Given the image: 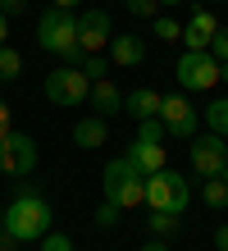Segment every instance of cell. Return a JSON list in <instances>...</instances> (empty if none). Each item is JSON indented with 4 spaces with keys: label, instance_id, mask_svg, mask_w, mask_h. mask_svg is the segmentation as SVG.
Returning <instances> with one entry per match:
<instances>
[{
    "label": "cell",
    "instance_id": "obj_1",
    "mask_svg": "<svg viewBox=\"0 0 228 251\" xmlns=\"http://www.w3.org/2000/svg\"><path fill=\"white\" fill-rule=\"evenodd\" d=\"M5 233L14 242H41L51 233V201L37 192V183L19 178V197L5 210Z\"/></svg>",
    "mask_w": 228,
    "mask_h": 251
},
{
    "label": "cell",
    "instance_id": "obj_2",
    "mask_svg": "<svg viewBox=\"0 0 228 251\" xmlns=\"http://www.w3.org/2000/svg\"><path fill=\"white\" fill-rule=\"evenodd\" d=\"M37 46L41 50H51L64 60V69H82V46H78V14L73 9H46L41 14V23H37Z\"/></svg>",
    "mask_w": 228,
    "mask_h": 251
},
{
    "label": "cell",
    "instance_id": "obj_3",
    "mask_svg": "<svg viewBox=\"0 0 228 251\" xmlns=\"http://www.w3.org/2000/svg\"><path fill=\"white\" fill-rule=\"evenodd\" d=\"M105 201L119 205V210H137V205H146V178L137 174V165L128 155H119L105 165Z\"/></svg>",
    "mask_w": 228,
    "mask_h": 251
},
{
    "label": "cell",
    "instance_id": "obj_4",
    "mask_svg": "<svg viewBox=\"0 0 228 251\" xmlns=\"http://www.w3.org/2000/svg\"><path fill=\"white\" fill-rule=\"evenodd\" d=\"M146 205L151 210H164V215H182L192 205V183L174 169H160L146 178Z\"/></svg>",
    "mask_w": 228,
    "mask_h": 251
},
{
    "label": "cell",
    "instance_id": "obj_5",
    "mask_svg": "<svg viewBox=\"0 0 228 251\" xmlns=\"http://www.w3.org/2000/svg\"><path fill=\"white\" fill-rule=\"evenodd\" d=\"M37 160H41V151H37V142L27 137V132L9 128L5 137H0V174H9V178H27V174L37 169Z\"/></svg>",
    "mask_w": 228,
    "mask_h": 251
},
{
    "label": "cell",
    "instance_id": "obj_6",
    "mask_svg": "<svg viewBox=\"0 0 228 251\" xmlns=\"http://www.w3.org/2000/svg\"><path fill=\"white\" fill-rule=\"evenodd\" d=\"M219 60H215V55H210V50H187V55H182V60H178V87H182V92H210V87H219L224 78H219Z\"/></svg>",
    "mask_w": 228,
    "mask_h": 251
},
{
    "label": "cell",
    "instance_id": "obj_7",
    "mask_svg": "<svg viewBox=\"0 0 228 251\" xmlns=\"http://www.w3.org/2000/svg\"><path fill=\"white\" fill-rule=\"evenodd\" d=\"M187 151H192V169L201 174V178H224V169H228V142L224 137L196 132V137L187 142Z\"/></svg>",
    "mask_w": 228,
    "mask_h": 251
},
{
    "label": "cell",
    "instance_id": "obj_8",
    "mask_svg": "<svg viewBox=\"0 0 228 251\" xmlns=\"http://www.w3.org/2000/svg\"><path fill=\"white\" fill-rule=\"evenodd\" d=\"M46 96H51V105H87L91 82L82 69H55L46 78Z\"/></svg>",
    "mask_w": 228,
    "mask_h": 251
},
{
    "label": "cell",
    "instance_id": "obj_9",
    "mask_svg": "<svg viewBox=\"0 0 228 251\" xmlns=\"http://www.w3.org/2000/svg\"><path fill=\"white\" fill-rule=\"evenodd\" d=\"M160 124L169 128V137L192 142V137H196V110H192V100L182 96V92L164 96V100H160Z\"/></svg>",
    "mask_w": 228,
    "mask_h": 251
},
{
    "label": "cell",
    "instance_id": "obj_10",
    "mask_svg": "<svg viewBox=\"0 0 228 251\" xmlns=\"http://www.w3.org/2000/svg\"><path fill=\"white\" fill-rule=\"evenodd\" d=\"M110 14L105 9H87L82 19H78V46H82V55H101L105 46H110Z\"/></svg>",
    "mask_w": 228,
    "mask_h": 251
},
{
    "label": "cell",
    "instance_id": "obj_11",
    "mask_svg": "<svg viewBox=\"0 0 228 251\" xmlns=\"http://www.w3.org/2000/svg\"><path fill=\"white\" fill-rule=\"evenodd\" d=\"M219 27H224V23L215 19V9L196 5V9H192V19L182 23V46H187V50H210V41H215Z\"/></svg>",
    "mask_w": 228,
    "mask_h": 251
},
{
    "label": "cell",
    "instance_id": "obj_12",
    "mask_svg": "<svg viewBox=\"0 0 228 251\" xmlns=\"http://www.w3.org/2000/svg\"><path fill=\"white\" fill-rule=\"evenodd\" d=\"M142 60H146V41L142 37H132V32L110 37V64L114 69H137Z\"/></svg>",
    "mask_w": 228,
    "mask_h": 251
},
{
    "label": "cell",
    "instance_id": "obj_13",
    "mask_svg": "<svg viewBox=\"0 0 228 251\" xmlns=\"http://www.w3.org/2000/svg\"><path fill=\"white\" fill-rule=\"evenodd\" d=\"M160 92H155V87H132V92L124 96V110L132 114V119L137 124H146V119H160Z\"/></svg>",
    "mask_w": 228,
    "mask_h": 251
},
{
    "label": "cell",
    "instance_id": "obj_14",
    "mask_svg": "<svg viewBox=\"0 0 228 251\" xmlns=\"http://www.w3.org/2000/svg\"><path fill=\"white\" fill-rule=\"evenodd\" d=\"M124 155L137 165V174H142V178H151V174H160V169H169V165H164V146H160V142H132Z\"/></svg>",
    "mask_w": 228,
    "mask_h": 251
},
{
    "label": "cell",
    "instance_id": "obj_15",
    "mask_svg": "<svg viewBox=\"0 0 228 251\" xmlns=\"http://www.w3.org/2000/svg\"><path fill=\"white\" fill-rule=\"evenodd\" d=\"M87 105H91V114H96V119H114V114L124 110V96H119V87L105 78V82H91Z\"/></svg>",
    "mask_w": 228,
    "mask_h": 251
},
{
    "label": "cell",
    "instance_id": "obj_16",
    "mask_svg": "<svg viewBox=\"0 0 228 251\" xmlns=\"http://www.w3.org/2000/svg\"><path fill=\"white\" fill-rule=\"evenodd\" d=\"M105 137H110V128H105V119H96V114H82V119L73 124V142H78L82 151H96Z\"/></svg>",
    "mask_w": 228,
    "mask_h": 251
},
{
    "label": "cell",
    "instance_id": "obj_17",
    "mask_svg": "<svg viewBox=\"0 0 228 251\" xmlns=\"http://www.w3.org/2000/svg\"><path fill=\"white\" fill-rule=\"evenodd\" d=\"M205 124H210V132H215V137L228 142V96H215V100L205 105Z\"/></svg>",
    "mask_w": 228,
    "mask_h": 251
},
{
    "label": "cell",
    "instance_id": "obj_18",
    "mask_svg": "<svg viewBox=\"0 0 228 251\" xmlns=\"http://www.w3.org/2000/svg\"><path fill=\"white\" fill-rule=\"evenodd\" d=\"M178 224H182V219L178 215H164V210H151L146 215V228H151V238H174V233H178Z\"/></svg>",
    "mask_w": 228,
    "mask_h": 251
},
{
    "label": "cell",
    "instance_id": "obj_19",
    "mask_svg": "<svg viewBox=\"0 0 228 251\" xmlns=\"http://www.w3.org/2000/svg\"><path fill=\"white\" fill-rule=\"evenodd\" d=\"M201 201L210 205V210H228V183H224V178H205Z\"/></svg>",
    "mask_w": 228,
    "mask_h": 251
},
{
    "label": "cell",
    "instance_id": "obj_20",
    "mask_svg": "<svg viewBox=\"0 0 228 251\" xmlns=\"http://www.w3.org/2000/svg\"><path fill=\"white\" fill-rule=\"evenodd\" d=\"M23 73V55L14 46H0V82H14Z\"/></svg>",
    "mask_w": 228,
    "mask_h": 251
},
{
    "label": "cell",
    "instance_id": "obj_21",
    "mask_svg": "<svg viewBox=\"0 0 228 251\" xmlns=\"http://www.w3.org/2000/svg\"><path fill=\"white\" fill-rule=\"evenodd\" d=\"M82 73H87V82H105V78H110V60L87 55V60H82Z\"/></svg>",
    "mask_w": 228,
    "mask_h": 251
},
{
    "label": "cell",
    "instance_id": "obj_22",
    "mask_svg": "<svg viewBox=\"0 0 228 251\" xmlns=\"http://www.w3.org/2000/svg\"><path fill=\"white\" fill-rule=\"evenodd\" d=\"M169 137V128H164L160 119H146V124H137V142H164Z\"/></svg>",
    "mask_w": 228,
    "mask_h": 251
},
{
    "label": "cell",
    "instance_id": "obj_23",
    "mask_svg": "<svg viewBox=\"0 0 228 251\" xmlns=\"http://www.w3.org/2000/svg\"><path fill=\"white\" fill-rule=\"evenodd\" d=\"M155 37H160V41H178V37H182V23L160 14V19H155Z\"/></svg>",
    "mask_w": 228,
    "mask_h": 251
},
{
    "label": "cell",
    "instance_id": "obj_24",
    "mask_svg": "<svg viewBox=\"0 0 228 251\" xmlns=\"http://www.w3.org/2000/svg\"><path fill=\"white\" fill-rule=\"evenodd\" d=\"M41 251H73V238H69V233H46Z\"/></svg>",
    "mask_w": 228,
    "mask_h": 251
},
{
    "label": "cell",
    "instance_id": "obj_25",
    "mask_svg": "<svg viewBox=\"0 0 228 251\" xmlns=\"http://www.w3.org/2000/svg\"><path fill=\"white\" fill-rule=\"evenodd\" d=\"M155 5H160V0H128V14H132V19H160Z\"/></svg>",
    "mask_w": 228,
    "mask_h": 251
},
{
    "label": "cell",
    "instance_id": "obj_26",
    "mask_svg": "<svg viewBox=\"0 0 228 251\" xmlns=\"http://www.w3.org/2000/svg\"><path fill=\"white\" fill-rule=\"evenodd\" d=\"M96 224H101V228H114V224H119V205L101 201V205H96Z\"/></svg>",
    "mask_w": 228,
    "mask_h": 251
},
{
    "label": "cell",
    "instance_id": "obj_27",
    "mask_svg": "<svg viewBox=\"0 0 228 251\" xmlns=\"http://www.w3.org/2000/svg\"><path fill=\"white\" fill-rule=\"evenodd\" d=\"M210 55H215L219 64H228V27H219V32H215V41H210Z\"/></svg>",
    "mask_w": 228,
    "mask_h": 251
},
{
    "label": "cell",
    "instance_id": "obj_28",
    "mask_svg": "<svg viewBox=\"0 0 228 251\" xmlns=\"http://www.w3.org/2000/svg\"><path fill=\"white\" fill-rule=\"evenodd\" d=\"M23 5H27V0H0V14L14 19V14H23Z\"/></svg>",
    "mask_w": 228,
    "mask_h": 251
},
{
    "label": "cell",
    "instance_id": "obj_29",
    "mask_svg": "<svg viewBox=\"0 0 228 251\" xmlns=\"http://www.w3.org/2000/svg\"><path fill=\"white\" fill-rule=\"evenodd\" d=\"M215 247H219V251H228V224H219V228H215Z\"/></svg>",
    "mask_w": 228,
    "mask_h": 251
},
{
    "label": "cell",
    "instance_id": "obj_30",
    "mask_svg": "<svg viewBox=\"0 0 228 251\" xmlns=\"http://www.w3.org/2000/svg\"><path fill=\"white\" fill-rule=\"evenodd\" d=\"M5 132H9V105L0 100V137H5Z\"/></svg>",
    "mask_w": 228,
    "mask_h": 251
},
{
    "label": "cell",
    "instance_id": "obj_31",
    "mask_svg": "<svg viewBox=\"0 0 228 251\" xmlns=\"http://www.w3.org/2000/svg\"><path fill=\"white\" fill-rule=\"evenodd\" d=\"M0 46H9V19L0 14Z\"/></svg>",
    "mask_w": 228,
    "mask_h": 251
},
{
    "label": "cell",
    "instance_id": "obj_32",
    "mask_svg": "<svg viewBox=\"0 0 228 251\" xmlns=\"http://www.w3.org/2000/svg\"><path fill=\"white\" fill-rule=\"evenodd\" d=\"M142 251H169V247H164V242H160V238H151V242H146V247H142Z\"/></svg>",
    "mask_w": 228,
    "mask_h": 251
},
{
    "label": "cell",
    "instance_id": "obj_33",
    "mask_svg": "<svg viewBox=\"0 0 228 251\" xmlns=\"http://www.w3.org/2000/svg\"><path fill=\"white\" fill-rule=\"evenodd\" d=\"M73 5H82V0H55V9H73Z\"/></svg>",
    "mask_w": 228,
    "mask_h": 251
},
{
    "label": "cell",
    "instance_id": "obj_34",
    "mask_svg": "<svg viewBox=\"0 0 228 251\" xmlns=\"http://www.w3.org/2000/svg\"><path fill=\"white\" fill-rule=\"evenodd\" d=\"M14 247V238H9V233H0V251H9Z\"/></svg>",
    "mask_w": 228,
    "mask_h": 251
},
{
    "label": "cell",
    "instance_id": "obj_35",
    "mask_svg": "<svg viewBox=\"0 0 228 251\" xmlns=\"http://www.w3.org/2000/svg\"><path fill=\"white\" fill-rule=\"evenodd\" d=\"M0 233H5V205H0Z\"/></svg>",
    "mask_w": 228,
    "mask_h": 251
},
{
    "label": "cell",
    "instance_id": "obj_36",
    "mask_svg": "<svg viewBox=\"0 0 228 251\" xmlns=\"http://www.w3.org/2000/svg\"><path fill=\"white\" fill-rule=\"evenodd\" d=\"M219 78H224V82H228V64H224V69H219Z\"/></svg>",
    "mask_w": 228,
    "mask_h": 251
},
{
    "label": "cell",
    "instance_id": "obj_37",
    "mask_svg": "<svg viewBox=\"0 0 228 251\" xmlns=\"http://www.w3.org/2000/svg\"><path fill=\"white\" fill-rule=\"evenodd\" d=\"M160 5H182V0H160Z\"/></svg>",
    "mask_w": 228,
    "mask_h": 251
},
{
    "label": "cell",
    "instance_id": "obj_38",
    "mask_svg": "<svg viewBox=\"0 0 228 251\" xmlns=\"http://www.w3.org/2000/svg\"><path fill=\"white\" fill-rule=\"evenodd\" d=\"M224 183H228V169H224Z\"/></svg>",
    "mask_w": 228,
    "mask_h": 251
},
{
    "label": "cell",
    "instance_id": "obj_39",
    "mask_svg": "<svg viewBox=\"0 0 228 251\" xmlns=\"http://www.w3.org/2000/svg\"><path fill=\"white\" fill-rule=\"evenodd\" d=\"M210 5H219V0H210Z\"/></svg>",
    "mask_w": 228,
    "mask_h": 251
}]
</instances>
